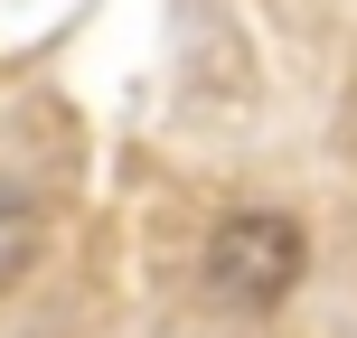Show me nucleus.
Listing matches in <instances>:
<instances>
[{
  "instance_id": "obj_1",
  "label": "nucleus",
  "mask_w": 357,
  "mask_h": 338,
  "mask_svg": "<svg viewBox=\"0 0 357 338\" xmlns=\"http://www.w3.org/2000/svg\"><path fill=\"white\" fill-rule=\"evenodd\" d=\"M301 272H310V235H301V216H282V207H235V216H216L207 254H197L207 301H216V310H245V320L282 310L291 291H301Z\"/></svg>"
},
{
  "instance_id": "obj_2",
  "label": "nucleus",
  "mask_w": 357,
  "mask_h": 338,
  "mask_svg": "<svg viewBox=\"0 0 357 338\" xmlns=\"http://www.w3.org/2000/svg\"><path fill=\"white\" fill-rule=\"evenodd\" d=\"M47 254V216L29 207V197H0V291L29 282V263Z\"/></svg>"
}]
</instances>
